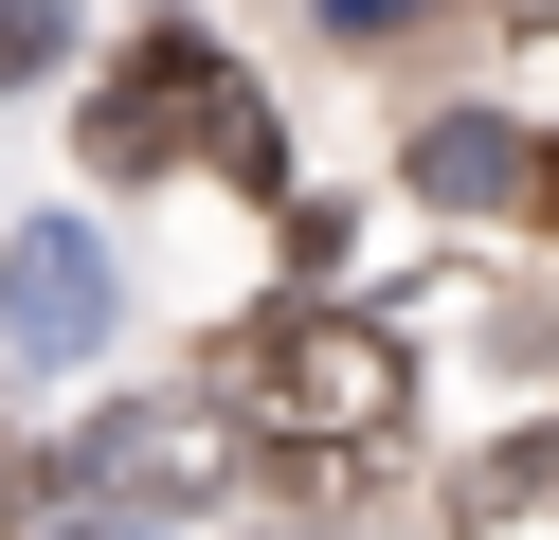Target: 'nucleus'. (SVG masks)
I'll list each match as a JSON object with an SVG mask.
<instances>
[{
    "label": "nucleus",
    "mask_w": 559,
    "mask_h": 540,
    "mask_svg": "<svg viewBox=\"0 0 559 540\" xmlns=\"http://www.w3.org/2000/svg\"><path fill=\"white\" fill-rule=\"evenodd\" d=\"M37 487H55V468H37V451H0V504H37Z\"/></svg>",
    "instance_id": "nucleus-8"
},
{
    "label": "nucleus",
    "mask_w": 559,
    "mask_h": 540,
    "mask_svg": "<svg viewBox=\"0 0 559 540\" xmlns=\"http://www.w3.org/2000/svg\"><path fill=\"white\" fill-rule=\"evenodd\" d=\"M235 415H253V451H379L415 415V343L379 307H271L235 343Z\"/></svg>",
    "instance_id": "nucleus-1"
},
{
    "label": "nucleus",
    "mask_w": 559,
    "mask_h": 540,
    "mask_svg": "<svg viewBox=\"0 0 559 540\" xmlns=\"http://www.w3.org/2000/svg\"><path fill=\"white\" fill-rule=\"evenodd\" d=\"M73 487L127 504V523H181V504H235L253 487V415L235 396H127V415L73 432Z\"/></svg>",
    "instance_id": "nucleus-2"
},
{
    "label": "nucleus",
    "mask_w": 559,
    "mask_h": 540,
    "mask_svg": "<svg viewBox=\"0 0 559 540\" xmlns=\"http://www.w3.org/2000/svg\"><path fill=\"white\" fill-rule=\"evenodd\" d=\"M91 324H109V252H91L73 216H37V235L0 252V343H19V360H73Z\"/></svg>",
    "instance_id": "nucleus-4"
},
{
    "label": "nucleus",
    "mask_w": 559,
    "mask_h": 540,
    "mask_svg": "<svg viewBox=\"0 0 559 540\" xmlns=\"http://www.w3.org/2000/svg\"><path fill=\"white\" fill-rule=\"evenodd\" d=\"M397 19H415V0H343V36H397Z\"/></svg>",
    "instance_id": "nucleus-9"
},
{
    "label": "nucleus",
    "mask_w": 559,
    "mask_h": 540,
    "mask_svg": "<svg viewBox=\"0 0 559 540\" xmlns=\"http://www.w3.org/2000/svg\"><path fill=\"white\" fill-rule=\"evenodd\" d=\"M73 55V19H55V0H0V91H19V72H55Z\"/></svg>",
    "instance_id": "nucleus-7"
},
{
    "label": "nucleus",
    "mask_w": 559,
    "mask_h": 540,
    "mask_svg": "<svg viewBox=\"0 0 559 540\" xmlns=\"http://www.w3.org/2000/svg\"><path fill=\"white\" fill-rule=\"evenodd\" d=\"M542 487H559V432H506V451L469 468V504H542Z\"/></svg>",
    "instance_id": "nucleus-6"
},
{
    "label": "nucleus",
    "mask_w": 559,
    "mask_h": 540,
    "mask_svg": "<svg viewBox=\"0 0 559 540\" xmlns=\"http://www.w3.org/2000/svg\"><path fill=\"white\" fill-rule=\"evenodd\" d=\"M506 19H523V36H542V19H559V0H506Z\"/></svg>",
    "instance_id": "nucleus-11"
},
{
    "label": "nucleus",
    "mask_w": 559,
    "mask_h": 540,
    "mask_svg": "<svg viewBox=\"0 0 559 540\" xmlns=\"http://www.w3.org/2000/svg\"><path fill=\"white\" fill-rule=\"evenodd\" d=\"M73 540H163V523H127V504H91V523H73Z\"/></svg>",
    "instance_id": "nucleus-10"
},
{
    "label": "nucleus",
    "mask_w": 559,
    "mask_h": 540,
    "mask_svg": "<svg viewBox=\"0 0 559 540\" xmlns=\"http://www.w3.org/2000/svg\"><path fill=\"white\" fill-rule=\"evenodd\" d=\"M217 108H235L217 36H145V55H127V91H91V163H109V180H163L181 144H217Z\"/></svg>",
    "instance_id": "nucleus-3"
},
{
    "label": "nucleus",
    "mask_w": 559,
    "mask_h": 540,
    "mask_svg": "<svg viewBox=\"0 0 559 540\" xmlns=\"http://www.w3.org/2000/svg\"><path fill=\"white\" fill-rule=\"evenodd\" d=\"M415 199H523V144L487 127V108L469 127H415Z\"/></svg>",
    "instance_id": "nucleus-5"
}]
</instances>
